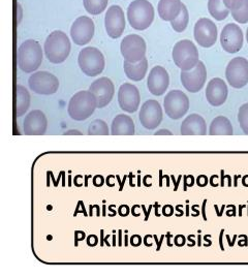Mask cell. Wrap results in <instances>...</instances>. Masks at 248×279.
Returning a JSON list of instances; mask_svg holds the SVG:
<instances>
[{
  "mask_svg": "<svg viewBox=\"0 0 248 279\" xmlns=\"http://www.w3.org/2000/svg\"><path fill=\"white\" fill-rule=\"evenodd\" d=\"M47 59L54 64L62 63L70 56L71 42L69 37L60 30H55L47 38L44 46Z\"/></svg>",
  "mask_w": 248,
  "mask_h": 279,
  "instance_id": "obj_1",
  "label": "cell"
},
{
  "mask_svg": "<svg viewBox=\"0 0 248 279\" xmlns=\"http://www.w3.org/2000/svg\"><path fill=\"white\" fill-rule=\"evenodd\" d=\"M97 108V99L90 90L77 92L70 100L68 112L72 119L84 121L88 119Z\"/></svg>",
  "mask_w": 248,
  "mask_h": 279,
  "instance_id": "obj_2",
  "label": "cell"
},
{
  "mask_svg": "<svg viewBox=\"0 0 248 279\" xmlns=\"http://www.w3.org/2000/svg\"><path fill=\"white\" fill-rule=\"evenodd\" d=\"M43 62V50L39 42L25 41L18 50V65L22 72L31 74L36 72Z\"/></svg>",
  "mask_w": 248,
  "mask_h": 279,
  "instance_id": "obj_3",
  "label": "cell"
},
{
  "mask_svg": "<svg viewBox=\"0 0 248 279\" xmlns=\"http://www.w3.org/2000/svg\"><path fill=\"white\" fill-rule=\"evenodd\" d=\"M127 18L132 28L145 30L153 22L154 9L148 0H135L127 9Z\"/></svg>",
  "mask_w": 248,
  "mask_h": 279,
  "instance_id": "obj_4",
  "label": "cell"
},
{
  "mask_svg": "<svg viewBox=\"0 0 248 279\" xmlns=\"http://www.w3.org/2000/svg\"><path fill=\"white\" fill-rule=\"evenodd\" d=\"M172 57L175 64L181 71H191L200 61L198 51L195 45L189 40L178 42L173 49Z\"/></svg>",
  "mask_w": 248,
  "mask_h": 279,
  "instance_id": "obj_5",
  "label": "cell"
},
{
  "mask_svg": "<svg viewBox=\"0 0 248 279\" xmlns=\"http://www.w3.org/2000/svg\"><path fill=\"white\" fill-rule=\"evenodd\" d=\"M81 71L88 77H96L104 71L106 62L103 53L94 47L83 49L78 57Z\"/></svg>",
  "mask_w": 248,
  "mask_h": 279,
  "instance_id": "obj_6",
  "label": "cell"
},
{
  "mask_svg": "<svg viewBox=\"0 0 248 279\" xmlns=\"http://www.w3.org/2000/svg\"><path fill=\"white\" fill-rule=\"evenodd\" d=\"M163 108L167 116L173 120L181 119L189 110V99L181 90H172L163 99Z\"/></svg>",
  "mask_w": 248,
  "mask_h": 279,
  "instance_id": "obj_7",
  "label": "cell"
},
{
  "mask_svg": "<svg viewBox=\"0 0 248 279\" xmlns=\"http://www.w3.org/2000/svg\"><path fill=\"white\" fill-rule=\"evenodd\" d=\"M225 78L233 88H243L248 83V60L244 57L231 59L225 69Z\"/></svg>",
  "mask_w": 248,
  "mask_h": 279,
  "instance_id": "obj_8",
  "label": "cell"
},
{
  "mask_svg": "<svg viewBox=\"0 0 248 279\" xmlns=\"http://www.w3.org/2000/svg\"><path fill=\"white\" fill-rule=\"evenodd\" d=\"M120 51L124 60L131 63H137L145 58L146 43L144 39L138 34H129L122 40Z\"/></svg>",
  "mask_w": 248,
  "mask_h": 279,
  "instance_id": "obj_9",
  "label": "cell"
},
{
  "mask_svg": "<svg viewBox=\"0 0 248 279\" xmlns=\"http://www.w3.org/2000/svg\"><path fill=\"white\" fill-rule=\"evenodd\" d=\"M28 85L33 92L42 95H51L57 92L59 81L51 73L38 72L30 76Z\"/></svg>",
  "mask_w": 248,
  "mask_h": 279,
  "instance_id": "obj_10",
  "label": "cell"
},
{
  "mask_svg": "<svg viewBox=\"0 0 248 279\" xmlns=\"http://www.w3.org/2000/svg\"><path fill=\"white\" fill-rule=\"evenodd\" d=\"M162 118V109L157 100L149 99L144 102L139 113V119L143 127L149 130H153L160 125Z\"/></svg>",
  "mask_w": 248,
  "mask_h": 279,
  "instance_id": "obj_11",
  "label": "cell"
},
{
  "mask_svg": "<svg viewBox=\"0 0 248 279\" xmlns=\"http://www.w3.org/2000/svg\"><path fill=\"white\" fill-rule=\"evenodd\" d=\"M180 79L182 85L187 91L191 93L201 91L207 80V69L205 64L202 61H198L196 66L191 71H182Z\"/></svg>",
  "mask_w": 248,
  "mask_h": 279,
  "instance_id": "obj_12",
  "label": "cell"
},
{
  "mask_svg": "<svg viewBox=\"0 0 248 279\" xmlns=\"http://www.w3.org/2000/svg\"><path fill=\"white\" fill-rule=\"evenodd\" d=\"M243 32L236 24H227L223 27L220 34V44L222 49L227 53L234 54L243 47Z\"/></svg>",
  "mask_w": 248,
  "mask_h": 279,
  "instance_id": "obj_13",
  "label": "cell"
},
{
  "mask_svg": "<svg viewBox=\"0 0 248 279\" xmlns=\"http://www.w3.org/2000/svg\"><path fill=\"white\" fill-rule=\"evenodd\" d=\"M105 26L111 39H118L125 29V17L119 6H112L108 9L105 17Z\"/></svg>",
  "mask_w": 248,
  "mask_h": 279,
  "instance_id": "obj_14",
  "label": "cell"
},
{
  "mask_svg": "<svg viewBox=\"0 0 248 279\" xmlns=\"http://www.w3.org/2000/svg\"><path fill=\"white\" fill-rule=\"evenodd\" d=\"M195 42L203 48H210L217 41V27L207 18L198 20L194 26Z\"/></svg>",
  "mask_w": 248,
  "mask_h": 279,
  "instance_id": "obj_15",
  "label": "cell"
},
{
  "mask_svg": "<svg viewBox=\"0 0 248 279\" xmlns=\"http://www.w3.org/2000/svg\"><path fill=\"white\" fill-rule=\"evenodd\" d=\"M94 36V23L88 17H79L71 28L73 42L78 46L87 45Z\"/></svg>",
  "mask_w": 248,
  "mask_h": 279,
  "instance_id": "obj_16",
  "label": "cell"
},
{
  "mask_svg": "<svg viewBox=\"0 0 248 279\" xmlns=\"http://www.w3.org/2000/svg\"><path fill=\"white\" fill-rule=\"evenodd\" d=\"M118 102L122 111L126 113L137 112L141 102L139 89L135 85L124 83L118 90Z\"/></svg>",
  "mask_w": 248,
  "mask_h": 279,
  "instance_id": "obj_17",
  "label": "cell"
},
{
  "mask_svg": "<svg viewBox=\"0 0 248 279\" xmlns=\"http://www.w3.org/2000/svg\"><path fill=\"white\" fill-rule=\"evenodd\" d=\"M89 90L95 95L97 99V108L99 109L107 107L112 101L115 94L114 84L107 77H102L95 80L90 85Z\"/></svg>",
  "mask_w": 248,
  "mask_h": 279,
  "instance_id": "obj_18",
  "label": "cell"
},
{
  "mask_svg": "<svg viewBox=\"0 0 248 279\" xmlns=\"http://www.w3.org/2000/svg\"><path fill=\"white\" fill-rule=\"evenodd\" d=\"M169 85L170 77L168 72L165 71V68L159 65L154 66L150 71V73H149L147 79L148 90L153 95L160 96L167 91Z\"/></svg>",
  "mask_w": 248,
  "mask_h": 279,
  "instance_id": "obj_19",
  "label": "cell"
},
{
  "mask_svg": "<svg viewBox=\"0 0 248 279\" xmlns=\"http://www.w3.org/2000/svg\"><path fill=\"white\" fill-rule=\"evenodd\" d=\"M48 127V120L41 110L31 111L24 119L23 129L27 135L45 134Z\"/></svg>",
  "mask_w": 248,
  "mask_h": 279,
  "instance_id": "obj_20",
  "label": "cell"
},
{
  "mask_svg": "<svg viewBox=\"0 0 248 279\" xmlns=\"http://www.w3.org/2000/svg\"><path fill=\"white\" fill-rule=\"evenodd\" d=\"M227 86L220 78L212 79L206 89V98L212 107H220L227 98Z\"/></svg>",
  "mask_w": 248,
  "mask_h": 279,
  "instance_id": "obj_21",
  "label": "cell"
},
{
  "mask_svg": "<svg viewBox=\"0 0 248 279\" xmlns=\"http://www.w3.org/2000/svg\"><path fill=\"white\" fill-rule=\"evenodd\" d=\"M180 131L182 135H205L207 134L206 121L198 114H191L182 122Z\"/></svg>",
  "mask_w": 248,
  "mask_h": 279,
  "instance_id": "obj_22",
  "label": "cell"
},
{
  "mask_svg": "<svg viewBox=\"0 0 248 279\" xmlns=\"http://www.w3.org/2000/svg\"><path fill=\"white\" fill-rule=\"evenodd\" d=\"M111 134L113 135H134L135 123L129 116L120 114L113 119L111 126Z\"/></svg>",
  "mask_w": 248,
  "mask_h": 279,
  "instance_id": "obj_23",
  "label": "cell"
},
{
  "mask_svg": "<svg viewBox=\"0 0 248 279\" xmlns=\"http://www.w3.org/2000/svg\"><path fill=\"white\" fill-rule=\"evenodd\" d=\"M181 0H159L158 15L163 21H173L180 15L182 10Z\"/></svg>",
  "mask_w": 248,
  "mask_h": 279,
  "instance_id": "obj_24",
  "label": "cell"
},
{
  "mask_svg": "<svg viewBox=\"0 0 248 279\" xmlns=\"http://www.w3.org/2000/svg\"><path fill=\"white\" fill-rule=\"evenodd\" d=\"M30 94L29 91L22 85L15 86V116L21 117L23 116L30 107Z\"/></svg>",
  "mask_w": 248,
  "mask_h": 279,
  "instance_id": "obj_25",
  "label": "cell"
},
{
  "mask_svg": "<svg viewBox=\"0 0 248 279\" xmlns=\"http://www.w3.org/2000/svg\"><path fill=\"white\" fill-rule=\"evenodd\" d=\"M123 68H124V73L128 79H130L131 81L139 82L142 81L147 74L148 60L146 57L137 63H131L124 60Z\"/></svg>",
  "mask_w": 248,
  "mask_h": 279,
  "instance_id": "obj_26",
  "label": "cell"
},
{
  "mask_svg": "<svg viewBox=\"0 0 248 279\" xmlns=\"http://www.w3.org/2000/svg\"><path fill=\"white\" fill-rule=\"evenodd\" d=\"M210 135H231L233 134V126L230 121L224 116H218L214 118L209 127Z\"/></svg>",
  "mask_w": 248,
  "mask_h": 279,
  "instance_id": "obj_27",
  "label": "cell"
},
{
  "mask_svg": "<svg viewBox=\"0 0 248 279\" xmlns=\"http://www.w3.org/2000/svg\"><path fill=\"white\" fill-rule=\"evenodd\" d=\"M208 11L215 20L222 21L229 14V10L225 7L223 0H209Z\"/></svg>",
  "mask_w": 248,
  "mask_h": 279,
  "instance_id": "obj_28",
  "label": "cell"
},
{
  "mask_svg": "<svg viewBox=\"0 0 248 279\" xmlns=\"http://www.w3.org/2000/svg\"><path fill=\"white\" fill-rule=\"evenodd\" d=\"M188 21H189L188 11H187L186 7L183 5V6H182V10H181L180 15L177 17L175 20L171 21V25H172V28L176 32H183L188 25Z\"/></svg>",
  "mask_w": 248,
  "mask_h": 279,
  "instance_id": "obj_29",
  "label": "cell"
},
{
  "mask_svg": "<svg viewBox=\"0 0 248 279\" xmlns=\"http://www.w3.org/2000/svg\"><path fill=\"white\" fill-rule=\"evenodd\" d=\"M109 0H84V8L91 15L102 14L108 7Z\"/></svg>",
  "mask_w": 248,
  "mask_h": 279,
  "instance_id": "obj_30",
  "label": "cell"
},
{
  "mask_svg": "<svg viewBox=\"0 0 248 279\" xmlns=\"http://www.w3.org/2000/svg\"><path fill=\"white\" fill-rule=\"evenodd\" d=\"M88 134L89 135H108V134H110L108 124L102 119L93 120L88 127Z\"/></svg>",
  "mask_w": 248,
  "mask_h": 279,
  "instance_id": "obj_31",
  "label": "cell"
},
{
  "mask_svg": "<svg viewBox=\"0 0 248 279\" xmlns=\"http://www.w3.org/2000/svg\"><path fill=\"white\" fill-rule=\"evenodd\" d=\"M231 17L235 19V21L239 22L240 24H245L248 22V0H244L242 5L231 11Z\"/></svg>",
  "mask_w": 248,
  "mask_h": 279,
  "instance_id": "obj_32",
  "label": "cell"
},
{
  "mask_svg": "<svg viewBox=\"0 0 248 279\" xmlns=\"http://www.w3.org/2000/svg\"><path fill=\"white\" fill-rule=\"evenodd\" d=\"M238 122L243 132L248 135V102L240 107L238 112Z\"/></svg>",
  "mask_w": 248,
  "mask_h": 279,
  "instance_id": "obj_33",
  "label": "cell"
},
{
  "mask_svg": "<svg viewBox=\"0 0 248 279\" xmlns=\"http://www.w3.org/2000/svg\"><path fill=\"white\" fill-rule=\"evenodd\" d=\"M244 0H223V3L225 5V7L231 12L236 9H238Z\"/></svg>",
  "mask_w": 248,
  "mask_h": 279,
  "instance_id": "obj_34",
  "label": "cell"
},
{
  "mask_svg": "<svg viewBox=\"0 0 248 279\" xmlns=\"http://www.w3.org/2000/svg\"><path fill=\"white\" fill-rule=\"evenodd\" d=\"M86 241H87V245H88V246H91V247H94V246H96L97 244H98V238H97V236H95V235H90V236H88L87 239H86Z\"/></svg>",
  "mask_w": 248,
  "mask_h": 279,
  "instance_id": "obj_35",
  "label": "cell"
},
{
  "mask_svg": "<svg viewBox=\"0 0 248 279\" xmlns=\"http://www.w3.org/2000/svg\"><path fill=\"white\" fill-rule=\"evenodd\" d=\"M105 183V179L102 175H96L93 177V185L95 187H102Z\"/></svg>",
  "mask_w": 248,
  "mask_h": 279,
  "instance_id": "obj_36",
  "label": "cell"
},
{
  "mask_svg": "<svg viewBox=\"0 0 248 279\" xmlns=\"http://www.w3.org/2000/svg\"><path fill=\"white\" fill-rule=\"evenodd\" d=\"M208 182H209V180L206 175H200L196 179V184L200 187H205L208 184Z\"/></svg>",
  "mask_w": 248,
  "mask_h": 279,
  "instance_id": "obj_37",
  "label": "cell"
},
{
  "mask_svg": "<svg viewBox=\"0 0 248 279\" xmlns=\"http://www.w3.org/2000/svg\"><path fill=\"white\" fill-rule=\"evenodd\" d=\"M118 214L121 217H126L129 214V208L127 205H121L118 209Z\"/></svg>",
  "mask_w": 248,
  "mask_h": 279,
  "instance_id": "obj_38",
  "label": "cell"
},
{
  "mask_svg": "<svg viewBox=\"0 0 248 279\" xmlns=\"http://www.w3.org/2000/svg\"><path fill=\"white\" fill-rule=\"evenodd\" d=\"M174 213V208L171 205H167L162 208V214L167 217L172 216Z\"/></svg>",
  "mask_w": 248,
  "mask_h": 279,
  "instance_id": "obj_39",
  "label": "cell"
},
{
  "mask_svg": "<svg viewBox=\"0 0 248 279\" xmlns=\"http://www.w3.org/2000/svg\"><path fill=\"white\" fill-rule=\"evenodd\" d=\"M141 243H142V238L139 235H134L130 238V244L132 246L138 247L141 245Z\"/></svg>",
  "mask_w": 248,
  "mask_h": 279,
  "instance_id": "obj_40",
  "label": "cell"
},
{
  "mask_svg": "<svg viewBox=\"0 0 248 279\" xmlns=\"http://www.w3.org/2000/svg\"><path fill=\"white\" fill-rule=\"evenodd\" d=\"M175 244L177 246H183L184 244H185V237L184 236H181V235H178L175 237Z\"/></svg>",
  "mask_w": 248,
  "mask_h": 279,
  "instance_id": "obj_41",
  "label": "cell"
},
{
  "mask_svg": "<svg viewBox=\"0 0 248 279\" xmlns=\"http://www.w3.org/2000/svg\"><path fill=\"white\" fill-rule=\"evenodd\" d=\"M75 238H76V245H78V242H79V241L84 240V238H85V233H84V232H81V231H78V232H76V234H75Z\"/></svg>",
  "mask_w": 248,
  "mask_h": 279,
  "instance_id": "obj_42",
  "label": "cell"
},
{
  "mask_svg": "<svg viewBox=\"0 0 248 279\" xmlns=\"http://www.w3.org/2000/svg\"><path fill=\"white\" fill-rule=\"evenodd\" d=\"M22 18H23V9H22L21 5L18 4V24L21 23Z\"/></svg>",
  "mask_w": 248,
  "mask_h": 279,
  "instance_id": "obj_43",
  "label": "cell"
},
{
  "mask_svg": "<svg viewBox=\"0 0 248 279\" xmlns=\"http://www.w3.org/2000/svg\"><path fill=\"white\" fill-rule=\"evenodd\" d=\"M155 135H160V134H168V135H172V132L168 129H159L156 132H154Z\"/></svg>",
  "mask_w": 248,
  "mask_h": 279,
  "instance_id": "obj_44",
  "label": "cell"
},
{
  "mask_svg": "<svg viewBox=\"0 0 248 279\" xmlns=\"http://www.w3.org/2000/svg\"><path fill=\"white\" fill-rule=\"evenodd\" d=\"M64 134H66V135H70V134H78V135H81L82 132L79 131V130H77V129H72V130H69V131L64 132Z\"/></svg>",
  "mask_w": 248,
  "mask_h": 279,
  "instance_id": "obj_45",
  "label": "cell"
},
{
  "mask_svg": "<svg viewBox=\"0 0 248 279\" xmlns=\"http://www.w3.org/2000/svg\"><path fill=\"white\" fill-rule=\"evenodd\" d=\"M79 211H80V209H79V208H77V210H76V212H75V216L79 213ZM81 211H82L83 213H84V215H85V216H88V215L86 214V211H85V209H84V208H83V210H81Z\"/></svg>",
  "mask_w": 248,
  "mask_h": 279,
  "instance_id": "obj_46",
  "label": "cell"
},
{
  "mask_svg": "<svg viewBox=\"0 0 248 279\" xmlns=\"http://www.w3.org/2000/svg\"><path fill=\"white\" fill-rule=\"evenodd\" d=\"M207 201H204V204H203V216H204V220H207V217H206V213H205V205H206Z\"/></svg>",
  "mask_w": 248,
  "mask_h": 279,
  "instance_id": "obj_47",
  "label": "cell"
},
{
  "mask_svg": "<svg viewBox=\"0 0 248 279\" xmlns=\"http://www.w3.org/2000/svg\"><path fill=\"white\" fill-rule=\"evenodd\" d=\"M122 231H119V246H121L122 245V243H121V233Z\"/></svg>",
  "mask_w": 248,
  "mask_h": 279,
  "instance_id": "obj_48",
  "label": "cell"
},
{
  "mask_svg": "<svg viewBox=\"0 0 248 279\" xmlns=\"http://www.w3.org/2000/svg\"><path fill=\"white\" fill-rule=\"evenodd\" d=\"M246 40H247V43H248V28H247V31H246Z\"/></svg>",
  "mask_w": 248,
  "mask_h": 279,
  "instance_id": "obj_49",
  "label": "cell"
}]
</instances>
